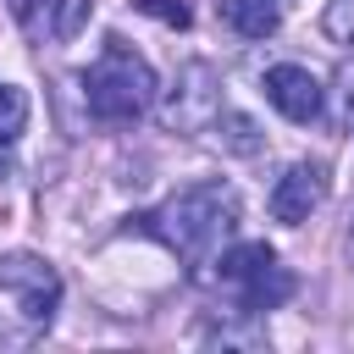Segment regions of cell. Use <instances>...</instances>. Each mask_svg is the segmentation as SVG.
I'll return each instance as SVG.
<instances>
[{
  "instance_id": "obj_1",
  "label": "cell",
  "mask_w": 354,
  "mask_h": 354,
  "mask_svg": "<svg viewBox=\"0 0 354 354\" xmlns=\"http://www.w3.org/2000/svg\"><path fill=\"white\" fill-rule=\"evenodd\" d=\"M138 227L155 232L166 249H177L194 277H205V266H216L221 243L238 227V194L227 183H194V188L171 194L160 210L138 216Z\"/></svg>"
},
{
  "instance_id": "obj_2",
  "label": "cell",
  "mask_w": 354,
  "mask_h": 354,
  "mask_svg": "<svg viewBox=\"0 0 354 354\" xmlns=\"http://www.w3.org/2000/svg\"><path fill=\"white\" fill-rule=\"evenodd\" d=\"M155 100V72L138 50H127L122 39H111L88 72V111L100 122H133L144 116Z\"/></svg>"
},
{
  "instance_id": "obj_3",
  "label": "cell",
  "mask_w": 354,
  "mask_h": 354,
  "mask_svg": "<svg viewBox=\"0 0 354 354\" xmlns=\"http://www.w3.org/2000/svg\"><path fill=\"white\" fill-rule=\"evenodd\" d=\"M0 288H11V293H17V304H22L28 326H50V321H55L61 277H55L44 260H33V254H6V260H0Z\"/></svg>"
},
{
  "instance_id": "obj_4",
  "label": "cell",
  "mask_w": 354,
  "mask_h": 354,
  "mask_svg": "<svg viewBox=\"0 0 354 354\" xmlns=\"http://www.w3.org/2000/svg\"><path fill=\"white\" fill-rule=\"evenodd\" d=\"M326 199V171L315 166V160H299V166H288L282 177H277V188H271V216L277 221H288V227H299V221H310V210Z\"/></svg>"
},
{
  "instance_id": "obj_5",
  "label": "cell",
  "mask_w": 354,
  "mask_h": 354,
  "mask_svg": "<svg viewBox=\"0 0 354 354\" xmlns=\"http://www.w3.org/2000/svg\"><path fill=\"white\" fill-rule=\"evenodd\" d=\"M266 100L288 122H315L321 116V83H315L310 66H293V61H282V66L266 72Z\"/></svg>"
},
{
  "instance_id": "obj_6",
  "label": "cell",
  "mask_w": 354,
  "mask_h": 354,
  "mask_svg": "<svg viewBox=\"0 0 354 354\" xmlns=\"http://www.w3.org/2000/svg\"><path fill=\"white\" fill-rule=\"evenodd\" d=\"M288 293H293V277H288V271H282L277 260H271L266 271L243 277V310H249V315H260V310H277V304H282Z\"/></svg>"
},
{
  "instance_id": "obj_7",
  "label": "cell",
  "mask_w": 354,
  "mask_h": 354,
  "mask_svg": "<svg viewBox=\"0 0 354 354\" xmlns=\"http://www.w3.org/2000/svg\"><path fill=\"white\" fill-rule=\"evenodd\" d=\"M221 17H227V28H238L243 39H266V33H277V0H221Z\"/></svg>"
},
{
  "instance_id": "obj_8",
  "label": "cell",
  "mask_w": 354,
  "mask_h": 354,
  "mask_svg": "<svg viewBox=\"0 0 354 354\" xmlns=\"http://www.w3.org/2000/svg\"><path fill=\"white\" fill-rule=\"evenodd\" d=\"M271 260H277V254H271V243H232V249H221V254H216V277L243 282V277L266 271Z\"/></svg>"
},
{
  "instance_id": "obj_9",
  "label": "cell",
  "mask_w": 354,
  "mask_h": 354,
  "mask_svg": "<svg viewBox=\"0 0 354 354\" xmlns=\"http://www.w3.org/2000/svg\"><path fill=\"white\" fill-rule=\"evenodd\" d=\"M22 127H28V94L17 83H0V144H17Z\"/></svg>"
},
{
  "instance_id": "obj_10",
  "label": "cell",
  "mask_w": 354,
  "mask_h": 354,
  "mask_svg": "<svg viewBox=\"0 0 354 354\" xmlns=\"http://www.w3.org/2000/svg\"><path fill=\"white\" fill-rule=\"evenodd\" d=\"M88 11H94V0H50V33L55 39H77Z\"/></svg>"
},
{
  "instance_id": "obj_11",
  "label": "cell",
  "mask_w": 354,
  "mask_h": 354,
  "mask_svg": "<svg viewBox=\"0 0 354 354\" xmlns=\"http://www.w3.org/2000/svg\"><path fill=\"white\" fill-rule=\"evenodd\" d=\"M216 133H221V144H227V149H238V155H254V149H260V138H254V122H249V116H221V122H216Z\"/></svg>"
},
{
  "instance_id": "obj_12",
  "label": "cell",
  "mask_w": 354,
  "mask_h": 354,
  "mask_svg": "<svg viewBox=\"0 0 354 354\" xmlns=\"http://www.w3.org/2000/svg\"><path fill=\"white\" fill-rule=\"evenodd\" d=\"M321 28H326V39H332V44H354V0H326Z\"/></svg>"
},
{
  "instance_id": "obj_13",
  "label": "cell",
  "mask_w": 354,
  "mask_h": 354,
  "mask_svg": "<svg viewBox=\"0 0 354 354\" xmlns=\"http://www.w3.org/2000/svg\"><path fill=\"white\" fill-rule=\"evenodd\" d=\"M144 17H155V22H166V28H188L194 22V11L183 6V0H133Z\"/></svg>"
},
{
  "instance_id": "obj_14",
  "label": "cell",
  "mask_w": 354,
  "mask_h": 354,
  "mask_svg": "<svg viewBox=\"0 0 354 354\" xmlns=\"http://www.w3.org/2000/svg\"><path fill=\"white\" fill-rule=\"evenodd\" d=\"M337 127H354V66H343L337 77Z\"/></svg>"
},
{
  "instance_id": "obj_15",
  "label": "cell",
  "mask_w": 354,
  "mask_h": 354,
  "mask_svg": "<svg viewBox=\"0 0 354 354\" xmlns=\"http://www.w3.org/2000/svg\"><path fill=\"white\" fill-rule=\"evenodd\" d=\"M50 6V0H44ZM11 17L28 28V33H44V11H39V0H11Z\"/></svg>"
},
{
  "instance_id": "obj_16",
  "label": "cell",
  "mask_w": 354,
  "mask_h": 354,
  "mask_svg": "<svg viewBox=\"0 0 354 354\" xmlns=\"http://www.w3.org/2000/svg\"><path fill=\"white\" fill-rule=\"evenodd\" d=\"M0 343H17V337H11V332H6V326H0Z\"/></svg>"
},
{
  "instance_id": "obj_17",
  "label": "cell",
  "mask_w": 354,
  "mask_h": 354,
  "mask_svg": "<svg viewBox=\"0 0 354 354\" xmlns=\"http://www.w3.org/2000/svg\"><path fill=\"white\" fill-rule=\"evenodd\" d=\"M348 254H354V232H348Z\"/></svg>"
}]
</instances>
